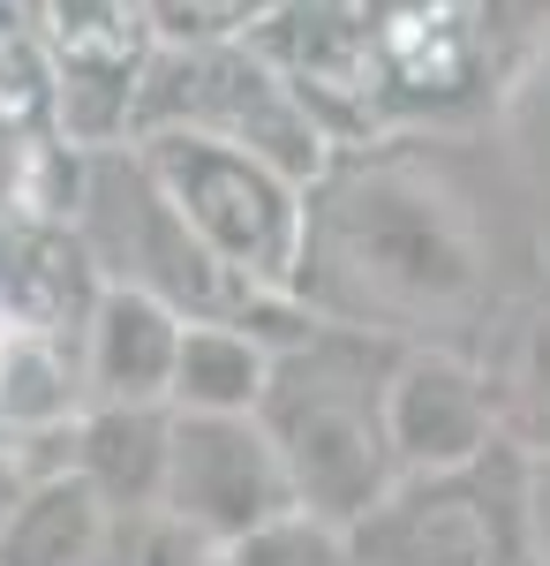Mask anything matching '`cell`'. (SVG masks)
I'll use <instances>...</instances> for the list:
<instances>
[{"mask_svg":"<svg viewBox=\"0 0 550 566\" xmlns=\"http://www.w3.org/2000/svg\"><path fill=\"white\" fill-rule=\"evenodd\" d=\"M287 0H151L159 45H226V39H256Z\"/></svg>","mask_w":550,"mask_h":566,"instance_id":"obj_19","label":"cell"},{"mask_svg":"<svg viewBox=\"0 0 550 566\" xmlns=\"http://www.w3.org/2000/svg\"><path fill=\"white\" fill-rule=\"evenodd\" d=\"M136 159L151 167V181L167 189V205L181 212V227L212 250L234 280H250L264 295L295 287V258H302V181H287L279 167H264L234 144L212 136H181V129H151L128 136Z\"/></svg>","mask_w":550,"mask_h":566,"instance_id":"obj_6","label":"cell"},{"mask_svg":"<svg viewBox=\"0 0 550 566\" xmlns=\"http://www.w3.org/2000/svg\"><path fill=\"white\" fill-rule=\"evenodd\" d=\"M347 552L355 566H528V453L498 438L461 469L400 476Z\"/></svg>","mask_w":550,"mask_h":566,"instance_id":"obj_5","label":"cell"},{"mask_svg":"<svg viewBox=\"0 0 550 566\" xmlns=\"http://www.w3.org/2000/svg\"><path fill=\"white\" fill-rule=\"evenodd\" d=\"M287 303L392 348H453L490 310V264L461 197L408 151H332L302 189V258Z\"/></svg>","mask_w":550,"mask_h":566,"instance_id":"obj_1","label":"cell"},{"mask_svg":"<svg viewBox=\"0 0 550 566\" xmlns=\"http://www.w3.org/2000/svg\"><path fill=\"white\" fill-rule=\"evenodd\" d=\"M114 506L76 469H53L23 491V506L0 528V566H98Z\"/></svg>","mask_w":550,"mask_h":566,"instance_id":"obj_14","label":"cell"},{"mask_svg":"<svg viewBox=\"0 0 550 566\" xmlns=\"http://www.w3.org/2000/svg\"><path fill=\"white\" fill-rule=\"evenodd\" d=\"M23 15L53 61L61 144L68 151L128 144V106H136V84L159 53L151 0H23Z\"/></svg>","mask_w":550,"mask_h":566,"instance_id":"obj_7","label":"cell"},{"mask_svg":"<svg viewBox=\"0 0 550 566\" xmlns=\"http://www.w3.org/2000/svg\"><path fill=\"white\" fill-rule=\"evenodd\" d=\"M384 438H392L400 476L461 469L506 438L498 431V392L453 348H400L392 386H384Z\"/></svg>","mask_w":550,"mask_h":566,"instance_id":"obj_11","label":"cell"},{"mask_svg":"<svg viewBox=\"0 0 550 566\" xmlns=\"http://www.w3.org/2000/svg\"><path fill=\"white\" fill-rule=\"evenodd\" d=\"M475 31H483L490 76H506L550 45V0H475Z\"/></svg>","mask_w":550,"mask_h":566,"instance_id":"obj_20","label":"cell"},{"mask_svg":"<svg viewBox=\"0 0 550 566\" xmlns=\"http://www.w3.org/2000/svg\"><path fill=\"white\" fill-rule=\"evenodd\" d=\"M0 136L31 144V151H68L61 144V91L45 61L39 31L23 15V0H0Z\"/></svg>","mask_w":550,"mask_h":566,"instance_id":"obj_16","label":"cell"},{"mask_svg":"<svg viewBox=\"0 0 550 566\" xmlns=\"http://www.w3.org/2000/svg\"><path fill=\"white\" fill-rule=\"evenodd\" d=\"M159 506L173 522H189L212 552H226L250 528L295 514V491L279 476V453L264 446L256 416H181L173 408Z\"/></svg>","mask_w":550,"mask_h":566,"instance_id":"obj_8","label":"cell"},{"mask_svg":"<svg viewBox=\"0 0 550 566\" xmlns=\"http://www.w3.org/2000/svg\"><path fill=\"white\" fill-rule=\"evenodd\" d=\"M362 39L378 76V122L461 114L490 84L475 0H362Z\"/></svg>","mask_w":550,"mask_h":566,"instance_id":"obj_9","label":"cell"},{"mask_svg":"<svg viewBox=\"0 0 550 566\" xmlns=\"http://www.w3.org/2000/svg\"><path fill=\"white\" fill-rule=\"evenodd\" d=\"M98 566H219V552L167 506H114Z\"/></svg>","mask_w":550,"mask_h":566,"instance_id":"obj_17","label":"cell"},{"mask_svg":"<svg viewBox=\"0 0 550 566\" xmlns=\"http://www.w3.org/2000/svg\"><path fill=\"white\" fill-rule=\"evenodd\" d=\"M61 234L76 242V258L98 287H128L167 303L181 325H250L256 340H295L302 317L287 295H264L250 280H234L226 264L181 227L167 189L136 159V144H98L68 159V197H61Z\"/></svg>","mask_w":550,"mask_h":566,"instance_id":"obj_3","label":"cell"},{"mask_svg":"<svg viewBox=\"0 0 550 566\" xmlns=\"http://www.w3.org/2000/svg\"><path fill=\"white\" fill-rule=\"evenodd\" d=\"M528 566H550V453H528Z\"/></svg>","mask_w":550,"mask_h":566,"instance_id":"obj_21","label":"cell"},{"mask_svg":"<svg viewBox=\"0 0 550 566\" xmlns=\"http://www.w3.org/2000/svg\"><path fill=\"white\" fill-rule=\"evenodd\" d=\"M219 566H355V552L339 528L309 522V514H279V522L250 528L242 544H226Z\"/></svg>","mask_w":550,"mask_h":566,"instance_id":"obj_18","label":"cell"},{"mask_svg":"<svg viewBox=\"0 0 550 566\" xmlns=\"http://www.w3.org/2000/svg\"><path fill=\"white\" fill-rule=\"evenodd\" d=\"M181 317L128 287H91L76 317V378L84 408H167Z\"/></svg>","mask_w":550,"mask_h":566,"instance_id":"obj_12","label":"cell"},{"mask_svg":"<svg viewBox=\"0 0 550 566\" xmlns=\"http://www.w3.org/2000/svg\"><path fill=\"white\" fill-rule=\"evenodd\" d=\"M167 423H173V408H84L76 431H68V469L106 506H159Z\"/></svg>","mask_w":550,"mask_h":566,"instance_id":"obj_13","label":"cell"},{"mask_svg":"<svg viewBox=\"0 0 550 566\" xmlns=\"http://www.w3.org/2000/svg\"><path fill=\"white\" fill-rule=\"evenodd\" d=\"M39 483V461H31V446L15 431H0V528H8V514L23 506V491Z\"/></svg>","mask_w":550,"mask_h":566,"instance_id":"obj_22","label":"cell"},{"mask_svg":"<svg viewBox=\"0 0 550 566\" xmlns=\"http://www.w3.org/2000/svg\"><path fill=\"white\" fill-rule=\"evenodd\" d=\"M392 340L347 333V325H302L295 340L272 348L264 392H256V431L279 453V476L295 491V514L325 528H347L400 483L392 438H384V386H392Z\"/></svg>","mask_w":550,"mask_h":566,"instance_id":"obj_2","label":"cell"},{"mask_svg":"<svg viewBox=\"0 0 550 566\" xmlns=\"http://www.w3.org/2000/svg\"><path fill=\"white\" fill-rule=\"evenodd\" d=\"M264 61L295 84V98L317 114L332 151L378 144V76H370V39H362V0H287L264 31Z\"/></svg>","mask_w":550,"mask_h":566,"instance_id":"obj_10","label":"cell"},{"mask_svg":"<svg viewBox=\"0 0 550 566\" xmlns=\"http://www.w3.org/2000/svg\"><path fill=\"white\" fill-rule=\"evenodd\" d=\"M151 129H181V136H212L234 144L264 167H279L287 181L325 175L332 159V136L317 129V114L295 98V84L264 61L256 39H226V45H159L136 106H128V136Z\"/></svg>","mask_w":550,"mask_h":566,"instance_id":"obj_4","label":"cell"},{"mask_svg":"<svg viewBox=\"0 0 550 566\" xmlns=\"http://www.w3.org/2000/svg\"><path fill=\"white\" fill-rule=\"evenodd\" d=\"M272 370V340H256L250 325H181L173 348V386L167 408L181 416H250Z\"/></svg>","mask_w":550,"mask_h":566,"instance_id":"obj_15","label":"cell"}]
</instances>
